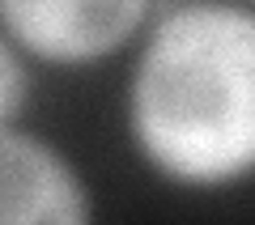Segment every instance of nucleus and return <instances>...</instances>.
Segmentation results:
<instances>
[{"label":"nucleus","mask_w":255,"mask_h":225,"mask_svg":"<svg viewBox=\"0 0 255 225\" xmlns=\"http://www.w3.org/2000/svg\"><path fill=\"white\" fill-rule=\"evenodd\" d=\"M124 132L136 162L179 191L255 179V4L174 0L132 43Z\"/></svg>","instance_id":"1"},{"label":"nucleus","mask_w":255,"mask_h":225,"mask_svg":"<svg viewBox=\"0 0 255 225\" xmlns=\"http://www.w3.org/2000/svg\"><path fill=\"white\" fill-rule=\"evenodd\" d=\"M157 0H0V30L34 68L85 72L124 55Z\"/></svg>","instance_id":"2"},{"label":"nucleus","mask_w":255,"mask_h":225,"mask_svg":"<svg viewBox=\"0 0 255 225\" xmlns=\"http://www.w3.org/2000/svg\"><path fill=\"white\" fill-rule=\"evenodd\" d=\"M94 191L68 149L21 119L0 123V225H85Z\"/></svg>","instance_id":"3"},{"label":"nucleus","mask_w":255,"mask_h":225,"mask_svg":"<svg viewBox=\"0 0 255 225\" xmlns=\"http://www.w3.org/2000/svg\"><path fill=\"white\" fill-rule=\"evenodd\" d=\"M34 72L38 68L30 64V55L0 30V123H13L26 115L30 98H34Z\"/></svg>","instance_id":"4"},{"label":"nucleus","mask_w":255,"mask_h":225,"mask_svg":"<svg viewBox=\"0 0 255 225\" xmlns=\"http://www.w3.org/2000/svg\"><path fill=\"white\" fill-rule=\"evenodd\" d=\"M247 4H255V0H247Z\"/></svg>","instance_id":"5"}]
</instances>
